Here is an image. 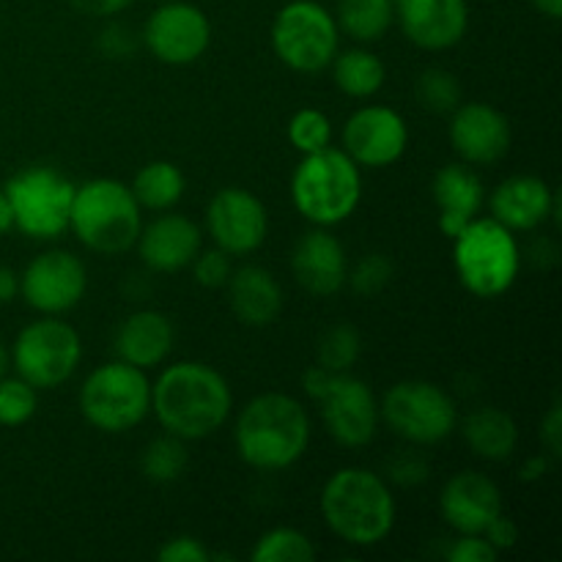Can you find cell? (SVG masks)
Instances as JSON below:
<instances>
[{"label": "cell", "mask_w": 562, "mask_h": 562, "mask_svg": "<svg viewBox=\"0 0 562 562\" xmlns=\"http://www.w3.org/2000/svg\"><path fill=\"white\" fill-rule=\"evenodd\" d=\"M231 409L234 395L228 382L206 362H176L151 384V412L159 426L184 442L220 431Z\"/></svg>", "instance_id": "6da1fadb"}, {"label": "cell", "mask_w": 562, "mask_h": 562, "mask_svg": "<svg viewBox=\"0 0 562 562\" xmlns=\"http://www.w3.org/2000/svg\"><path fill=\"white\" fill-rule=\"evenodd\" d=\"M234 439L241 461L252 470H289L305 456L311 442V417L291 395L263 393L239 412Z\"/></svg>", "instance_id": "7a4b0ae2"}, {"label": "cell", "mask_w": 562, "mask_h": 562, "mask_svg": "<svg viewBox=\"0 0 562 562\" xmlns=\"http://www.w3.org/2000/svg\"><path fill=\"white\" fill-rule=\"evenodd\" d=\"M395 497L387 481L366 467H344L322 492V516L349 547H376L395 527Z\"/></svg>", "instance_id": "3957f363"}, {"label": "cell", "mask_w": 562, "mask_h": 562, "mask_svg": "<svg viewBox=\"0 0 562 562\" xmlns=\"http://www.w3.org/2000/svg\"><path fill=\"white\" fill-rule=\"evenodd\" d=\"M360 165L344 148L305 154L291 176V201L313 225L333 228L355 214L362 201Z\"/></svg>", "instance_id": "277c9868"}, {"label": "cell", "mask_w": 562, "mask_h": 562, "mask_svg": "<svg viewBox=\"0 0 562 562\" xmlns=\"http://www.w3.org/2000/svg\"><path fill=\"white\" fill-rule=\"evenodd\" d=\"M69 228L88 250L121 256L132 250L143 228V209L126 184L115 179H91L75 190Z\"/></svg>", "instance_id": "5b68a950"}, {"label": "cell", "mask_w": 562, "mask_h": 562, "mask_svg": "<svg viewBox=\"0 0 562 562\" xmlns=\"http://www.w3.org/2000/svg\"><path fill=\"white\" fill-rule=\"evenodd\" d=\"M453 263L461 285L481 300H497L514 289L521 256L514 231L477 214L453 239Z\"/></svg>", "instance_id": "8992f818"}, {"label": "cell", "mask_w": 562, "mask_h": 562, "mask_svg": "<svg viewBox=\"0 0 562 562\" xmlns=\"http://www.w3.org/2000/svg\"><path fill=\"white\" fill-rule=\"evenodd\" d=\"M80 412L104 434L132 431L151 412V382L146 371L124 360L99 366L82 382Z\"/></svg>", "instance_id": "52a82bcc"}, {"label": "cell", "mask_w": 562, "mask_h": 562, "mask_svg": "<svg viewBox=\"0 0 562 562\" xmlns=\"http://www.w3.org/2000/svg\"><path fill=\"white\" fill-rule=\"evenodd\" d=\"M379 417L404 442L417 448L445 442L459 423L453 395L426 379H404L393 384L379 404Z\"/></svg>", "instance_id": "ba28073f"}, {"label": "cell", "mask_w": 562, "mask_h": 562, "mask_svg": "<svg viewBox=\"0 0 562 562\" xmlns=\"http://www.w3.org/2000/svg\"><path fill=\"white\" fill-rule=\"evenodd\" d=\"M338 42L340 27L335 14L316 0H291L272 22L274 55L302 75L327 69L338 55Z\"/></svg>", "instance_id": "9c48e42d"}, {"label": "cell", "mask_w": 562, "mask_h": 562, "mask_svg": "<svg viewBox=\"0 0 562 562\" xmlns=\"http://www.w3.org/2000/svg\"><path fill=\"white\" fill-rule=\"evenodd\" d=\"M77 187L60 170L33 165L11 176L5 184L14 225L31 239H55L69 228Z\"/></svg>", "instance_id": "30bf717a"}, {"label": "cell", "mask_w": 562, "mask_h": 562, "mask_svg": "<svg viewBox=\"0 0 562 562\" xmlns=\"http://www.w3.org/2000/svg\"><path fill=\"white\" fill-rule=\"evenodd\" d=\"M82 357L80 335L58 316H44L27 324L14 340L16 376L36 390H53L71 379Z\"/></svg>", "instance_id": "8fae6325"}, {"label": "cell", "mask_w": 562, "mask_h": 562, "mask_svg": "<svg viewBox=\"0 0 562 562\" xmlns=\"http://www.w3.org/2000/svg\"><path fill=\"white\" fill-rule=\"evenodd\" d=\"M143 44L168 66L195 64L212 44V22L187 0H168L151 11L143 27Z\"/></svg>", "instance_id": "7c38bea8"}, {"label": "cell", "mask_w": 562, "mask_h": 562, "mask_svg": "<svg viewBox=\"0 0 562 562\" xmlns=\"http://www.w3.org/2000/svg\"><path fill=\"white\" fill-rule=\"evenodd\" d=\"M88 289L86 263L69 250H47L20 274V294L42 316H60L80 305Z\"/></svg>", "instance_id": "4fadbf2b"}, {"label": "cell", "mask_w": 562, "mask_h": 562, "mask_svg": "<svg viewBox=\"0 0 562 562\" xmlns=\"http://www.w3.org/2000/svg\"><path fill=\"white\" fill-rule=\"evenodd\" d=\"M206 228L214 247L228 256H250L269 234L267 206L245 187H223L209 201Z\"/></svg>", "instance_id": "5bb4252c"}, {"label": "cell", "mask_w": 562, "mask_h": 562, "mask_svg": "<svg viewBox=\"0 0 562 562\" xmlns=\"http://www.w3.org/2000/svg\"><path fill=\"white\" fill-rule=\"evenodd\" d=\"M322 417L329 437L344 448H366L379 431V401L362 379L335 373L327 393L322 395Z\"/></svg>", "instance_id": "9a60e30c"}, {"label": "cell", "mask_w": 562, "mask_h": 562, "mask_svg": "<svg viewBox=\"0 0 562 562\" xmlns=\"http://www.w3.org/2000/svg\"><path fill=\"white\" fill-rule=\"evenodd\" d=\"M409 126L404 115L384 104H368L349 115L344 126V151L360 168H387L406 154Z\"/></svg>", "instance_id": "2e32d148"}, {"label": "cell", "mask_w": 562, "mask_h": 562, "mask_svg": "<svg viewBox=\"0 0 562 562\" xmlns=\"http://www.w3.org/2000/svg\"><path fill=\"white\" fill-rule=\"evenodd\" d=\"M510 140V121L488 102H467L450 113V143L467 165L499 162Z\"/></svg>", "instance_id": "e0dca14e"}, {"label": "cell", "mask_w": 562, "mask_h": 562, "mask_svg": "<svg viewBox=\"0 0 562 562\" xmlns=\"http://www.w3.org/2000/svg\"><path fill=\"white\" fill-rule=\"evenodd\" d=\"M395 20L415 47L439 53L467 36L470 5L467 0H395Z\"/></svg>", "instance_id": "ac0fdd59"}, {"label": "cell", "mask_w": 562, "mask_h": 562, "mask_svg": "<svg viewBox=\"0 0 562 562\" xmlns=\"http://www.w3.org/2000/svg\"><path fill=\"white\" fill-rule=\"evenodd\" d=\"M442 519L461 536H483L488 521L503 514V492L488 475L464 470L445 483L439 494Z\"/></svg>", "instance_id": "d6986e66"}, {"label": "cell", "mask_w": 562, "mask_h": 562, "mask_svg": "<svg viewBox=\"0 0 562 562\" xmlns=\"http://www.w3.org/2000/svg\"><path fill=\"white\" fill-rule=\"evenodd\" d=\"M201 228L184 214L170 212H159L157 220L143 225L135 241L140 261L159 274H176L190 267L201 252Z\"/></svg>", "instance_id": "ffe728a7"}, {"label": "cell", "mask_w": 562, "mask_h": 562, "mask_svg": "<svg viewBox=\"0 0 562 562\" xmlns=\"http://www.w3.org/2000/svg\"><path fill=\"white\" fill-rule=\"evenodd\" d=\"M492 217L508 231H536L554 217L560 223V195L541 176H510L488 198Z\"/></svg>", "instance_id": "44dd1931"}, {"label": "cell", "mask_w": 562, "mask_h": 562, "mask_svg": "<svg viewBox=\"0 0 562 562\" xmlns=\"http://www.w3.org/2000/svg\"><path fill=\"white\" fill-rule=\"evenodd\" d=\"M291 272L311 296L327 300L338 294L349 274V261H346V250L338 236L329 234L322 225L307 231L291 252Z\"/></svg>", "instance_id": "7402d4cb"}, {"label": "cell", "mask_w": 562, "mask_h": 562, "mask_svg": "<svg viewBox=\"0 0 562 562\" xmlns=\"http://www.w3.org/2000/svg\"><path fill=\"white\" fill-rule=\"evenodd\" d=\"M431 190L439 209V231L448 239H456L481 214L483 198H486L481 176L467 162L439 168V173L434 176Z\"/></svg>", "instance_id": "603a6c76"}, {"label": "cell", "mask_w": 562, "mask_h": 562, "mask_svg": "<svg viewBox=\"0 0 562 562\" xmlns=\"http://www.w3.org/2000/svg\"><path fill=\"white\" fill-rule=\"evenodd\" d=\"M173 324L165 313L137 311L121 322L119 333H115V355L140 371H151L168 360V355L173 351Z\"/></svg>", "instance_id": "cb8c5ba5"}, {"label": "cell", "mask_w": 562, "mask_h": 562, "mask_svg": "<svg viewBox=\"0 0 562 562\" xmlns=\"http://www.w3.org/2000/svg\"><path fill=\"white\" fill-rule=\"evenodd\" d=\"M228 302L234 316L247 327H269L283 311V289L267 267L247 263L231 272Z\"/></svg>", "instance_id": "d4e9b609"}, {"label": "cell", "mask_w": 562, "mask_h": 562, "mask_svg": "<svg viewBox=\"0 0 562 562\" xmlns=\"http://www.w3.org/2000/svg\"><path fill=\"white\" fill-rule=\"evenodd\" d=\"M464 442L475 456L486 461H505L519 445V426L514 417L497 406H481L464 420Z\"/></svg>", "instance_id": "484cf974"}, {"label": "cell", "mask_w": 562, "mask_h": 562, "mask_svg": "<svg viewBox=\"0 0 562 562\" xmlns=\"http://www.w3.org/2000/svg\"><path fill=\"white\" fill-rule=\"evenodd\" d=\"M333 80L338 91H344L351 99H371L373 93L382 91L387 80L382 58L366 47L344 49L333 58Z\"/></svg>", "instance_id": "4316f807"}, {"label": "cell", "mask_w": 562, "mask_h": 562, "mask_svg": "<svg viewBox=\"0 0 562 562\" xmlns=\"http://www.w3.org/2000/svg\"><path fill=\"white\" fill-rule=\"evenodd\" d=\"M184 187L187 179L179 165L168 162V159H154V162L143 165L137 170L130 190L140 209H148V212H170L181 201V195H184Z\"/></svg>", "instance_id": "83f0119b"}, {"label": "cell", "mask_w": 562, "mask_h": 562, "mask_svg": "<svg viewBox=\"0 0 562 562\" xmlns=\"http://www.w3.org/2000/svg\"><path fill=\"white\" fill-rule=\"evenodd\" d=\"M395 20V0H338L340 31L362 44L379 42Z\"/></svg>", "instance_id": "f1b7e54d"}, {"label": "cell", "mask_w": 562, "mask_h": 562, "mask_svg": "<svg viewBox=\"0 0 562 562\" xmlns=\"http://www.w3.org/2000/svg\"><path fill=\"white\" fill-rule=\"evenodd\" d=\"M190 467V453H187L184 439L165 431V437L151 439L143 448L140 470L151 483H176Z\"/></svg>", "instance_id": "f546056e"}, {"label": "cell", "mask_w": 562, "mask_h": 562, "mask_svg": "<svg viewBox=\"0 0 562 562\" xmlns=\"http://www.w3.org/2000/svg\"><path fill=\"white\" fill-rule=\"evenodd\" d=\"M362 355V338L355 324L338 322L322 333L316 344V362L333 373H349Z\"/></svg>", "instance_id": "4dcf8cb0"}, {"label": "cell", "mask_w": 562, "mask_h": 562, "mask_svg": "<svg viewBox=\"0 0 562 562\" xmlns=\"http://www.w3.org/2000/svg\"><path fill=\"white\" fill-rule=\"evenodd\" d=\"M252 562H313L316 547L311 538L291 527H274L258 538L252 549Z\"/></svg>", "instance_id": "1f68e13d"}, {"label": "cell", "mask_w": 562, "mask_h": 562, "mask_svg": "<svg viewBox=\"0 0 562 562\" xmlns=\"http://www.w3.org/2000/svg\"><path fill=\"white\" fill-rule=\"evenodd\" d=\"M415 97L428 113L450 115L461 104L459 77L448 69H426L417 77Z\"/></svg>", "instance_id": "d6a6232c"}, {"label": "cell", "mask_w": 562, "mask_h": 562, "mask_svg": "<svg viewBox=\"0 0 562 562\" xmlns=\"http://www.w3.org/2000/svg\"><path fill=\"white\" fill-rule=\"evenodd\" d=\"M289 143L300 154H316L333 143V124L327 113L316 108H305L291 115L289 121Z\"/></svg>", "instance_id": "836d02e7"}, {"label": "cell", "mask_w": 562, "mask_h": 562, "mask_svg": "<svg viewBox=\"0 0 562 562\" xmlns=\"http://www.w3.org/2000/svg\"><path fill=\"white\" fill-rule=\"evenodd\" d=\"M38 409V395L33 384L25 379H3L0 376V426H25Z\"/></svg>", "instance_id": "e575fe53"}, {"label": "cell", "mask_w": 562, "mask_h": 562, "mask_svg": "<svg viewBox=\"0 0 562 562\" xmlns=\"http://www.w3.org/2000/svg\"><path fill=\"white\" fill-rule=\"evenodd\" d=\"M393 274L395 267L387 256H382V252H368V256L360 258L357 267L346 274V283L351 285V291H355L357 296H366L368 300V296L382 294V291L393 283Z\"/></svg>", "instance_id": "d590c367"}, {"label": "cell", "mask_w": 562, "mask_h": 562, "mask_svg": "<svg viewBox=\"0 0 562 562\" xmlns=\"http://www.w3.org/2000/svg\"><path fill=\"white\" fill-rule=\"evenodd\" d=\"M192 274H195V283L203 285V289H225L231 272H234V263H231V256L220 247H212V250H203L195 256V261L190 263Z\"/></svg>", "instance_id": "8d00e7d4"}, {"label": "cell", "mask_w": 562, "mask_h": 562, "mask_svg": "<svg viewBox=\"0 0 562 562\" xmlns=\"http://www.w3.org/2000/svg\"><path fill=\"white\" fill-rule=\"evenodd\" d=\"M384 472H387V481L398 483V486L404 488H415L428 481L431 464H428L426 456L417 453V450H398V453L387 461Z\"/></svg>", "instance_id": "74e56055"}, {"label": "cell", "mask_w": 562, "mask_h": 562, "mask_svg": "<svg viewBox=\"0 0 562 562\" xmlns=\"http://www.w3.org/2000/svg\"><path fill=\"white\" fill-rule=\"evenodd\" d=\"M137 33L130 25H121V22H110L102 31L97 33V47L99 53L108 55L110 60H124L132 58L137 49Z\"/></svg>", "instance_id": "f35d334b"}, {"label": "cell", "mask_w": 562, "mask_h": 562, "mask_svg": "<svg viewBox=\"0 0 562 562\" xmlns=\"http://www.w3.org/2000/svg\"><path fill=\"white\" fill-rule=\"evenodd\" d=\"M157 558L162 562H206L212 560V552L192 536H176L159 547Z\"/></svg>", "instance_id": "ab89813d"}, {"label": "cell", "mask_w": 562, "mask_h": 562, "mask_svg": "<svg viewBox=\"0 0 562 562\" xmlns=\"http://www.w3.org/2000/svg\"><path fill=\"white\" fill-rule=\"evenodd\" d=\"M497 549L486 541L483 536H461L459 541L450 547V562H494L497 560Z\"/></svg>", "instance_id": "60d3db41"}, {"label": "cell", "mask_w": 562, "mask_h": 562, "mask_svg": "<svg viewBox=\"0 0 562 562\" xmlns=\"http://www.w3.org/2000/svg\"><path fill=\"white\" fill-rule=\"evenodd\" d=\"M483 538H486L497 552H508V549H514L516 543H519V527H516L514 519L499 514L497 519L488 521V527L483 530Z\"/></svg>", "instance_id": "b9f144b4"}, {"label": "cell", "mask_w": 562, "mask_h": 562, "mask_svg": "<svg viewBox=\"0 0 562 562\" xmlns=\"http://www.w3.org/2000/svg\"><path fill=\"white\" fill-rule=\"evenodd\" d=\"M541 442L552 459H560L562 456V409H560V404H552V409H549L547 417L541 420Z\"/></svg>", "instance_id": "7bdbcfd3"}, {"label": "cell", "mask_w": 562, "mask_h": 562, "mask_svg": "<svg viewBox=\"0 0 562 562\" xmlns=\"http://www.w3.org/2000/svg\"><path fill=\"white\" fill-rule=\"evenodd\" d=\"M132 0H69L75 11L86 16H97V20H113L124 9H130Z\"/></svg>", "instance_id": "ee69618b"}, {"label": "cell", "mask_w": 562, "mask_h": 562, "mask_svg": "<svg viewBox=\"0 0 562 562\" xmlns=\"http://www.w3.org/2000/svg\"><path fill=\"white\" fill-rule=\"evenodd\" d=\"M333 376H335L333 371H327V368H322L316 362V366H311L305 373H302V387H305V393L311 395L313 401H322V395L327 393Z\"/></svg>", "instance_id": "f6af8a7d"}, {"label": "cell", "mask_w": 562, "mask_h": 562, "mask_svg": "<svg viewBox=\"0 0 562 562\" xmlns=\"http://www.w3.org/2000/svg\"><path fill=\"white\" fill-rule=\"evenodd\" d=\"M20 294V274L9 267H0V305L11 302Z\"/></svg>", "instance_id": "bcb514c9"}, {"label": "cell", "mask_w": 562, "mask_h": 562, "mask_svg": "<svg viewBox=\"0 0 562 562\" xmlns=\"http://www.w3.org/2000/svg\"><path fill=\"white\" fill-rule=\"evenodd\" d=\"M547 470H549L547 456H532V459H527L525 467H521V481L525 483L541 481V477L547 475Z\"/></svg>", "instance_id": "7dc6e473"}, {"label": "cell", "mask_w": 562, "mask_h": 562, "mask_svg": "<svg viewBox=\"0 0 562 562\" xmlns=\"http://www.w3.org/2000/svg\"><path fill=\"white\" fill-rule=\"evenodd\" d=\"M530 3L536 5L543 16H549V20H560L562 0H530Z\"/></svg>", "instance_id": "c3c4849f"}, {"label": "cell", "mask_w": 562, "mask_h": 562, "mask_svg": "<svg viewBox=\"0 0 562 562\" xmlns=\"http://www.w3.org/2000/svg\"><path fill=\"white\" fill-rule=\"evenodd\" d=\"M14 228V217H11V206H9V198H5V192L0 190V236L5 234V231Z\"/></svg>", "instance_id": "681fc988"}, {"label": "cell", "mask_w": 562, "mask_h": 562, "mask_svg": "<svg viewBox=\"0 0 562 562\" xmlns=\"http://www.w3.org/2000/svg\"><path fill=\"white\" fill-rule=\"evenodd\" d=\"M5 368H9V351H5L3 340H0V376H5Z\"/></svg>", "instance_id": "f907efd6"}, {"label": "cell", "mask_w": 562, "mask_h": 562, "mask_svg": "<svg viewBox=\"0 0 562 562\" xmlns=\"http://www.w3.org/2000/svg\"><path fill=\"white\" fill-rule=\"evenodd\" d=\"M159 3H168V0H159Z\"/></svg>", "instance_id": "816d5d0a"}]
</instances>
